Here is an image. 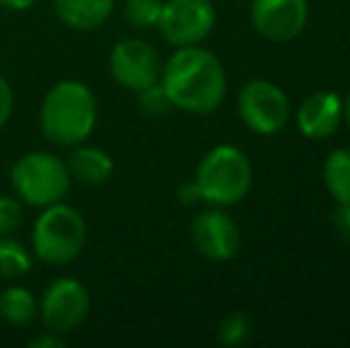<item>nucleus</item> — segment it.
I'll list each match as a JSON object with an SVG mask.
<instances>
[{
  "label": "nucleus",
  "mask_w": 350,
  "mask_h": 348,
  "mask_svg": "<svg viewBox=\"0 0 350 348\" xmlns=\"http://www.w3.org/2000/svg\"><path fill=\"white\" fill-rule=\"evenodd\" d=\"M67 170L70 176L77 179L79 184L86 186H100L115 172V163L112 158L98 146H72L70 155H67Z\"/></svg>",
  "instance_id": "nucleus-13"
},
{
  "label": "nucleus",
  "mask_w": 350,
  "mask_h": 348,
  "mask_svg": "<svg viewBox=\"0 0 350 348\" xmlns=\"http://www.w3.org/2000/svg\"><path fill=\"white\" fill-rule=\"evenodd\" d=\"M110 67L112 79L126 91L139 93L143 88L160 81L162 62L157 51L143 38H124L110 51Z\"/></svg>",
  "instance_id": "nucleus-9"
},
{
  "label": "nucleus",
  "mask_w": 350,
  "mask_h": 348,
  "mask_svg": "<svg viewBox=\"0 0 350 348\" xmlns=\"http://www.w3.org/2000/svg\"><path fill=\"white\" fill-rule=\"evenodd\" d=\"M33 267L27 246L10 237H0V279H19Z\"/></svg>",
  "instance_id": "nucleus-17"
},
{
  "label": "nucleus",
  "mask_w": 350,
  "mask_h": 348,
  "mask_svg": "<svg viewBox=\"0 0 350 348\" xmlns=\"http://www.w3.org/2000/svg\"><path fill=\"white\" fill-rule=\"evenodd\" d=\"M250 22L267 41L288 43L298 38L308 24V0H253Z\"/></svg>",
  "instance_id": "nucleus-11"
},
{
  "label": "nucleus",
  "mask_w": 350,
  "mask_h": 348,
  "mask_svg": "<svg viewBox=\"0 0 350 348\" xmlns=\"http://www.w3.org/2000/svg\"><path fill=\"white\" fill-rule=\"evenodd\" d=\"M0 317L12 327H27L38 317V301L27 286H8L0 293Z\"/></svg>",
  "instance_id": "nucleus-15"
},
{
  "label": "nucleus",
  "mask_w": 350,
  "mask_h": 348,
  "mask_svg": "<svg viewBox=\"0 0 350 348\" xmlns=\"http://www.w3.org/2000/svg\"><path fill=\"white\" fill-rule=\"evenodd\" d=\"M10 184L22 203L31 208H48V205L65 200L72 176L67 163L55 153L33 150V153L22 155L12 165Z\"/></svg>",
  "instance_id": "nucleus-5"
},
{
  "label": "nucleus",
  "mask_w": 350,
  "mask_h": 348,
  "mask_svg": "<svg viewBox=\"0 0 350 348\" xmlns=\"http://www.w3.org/2000/svg\"><path fill=\"white\" fill-rule=\"evenodd\" d=\"M162 3L165 0H126L124 17L134 29H152L160 22Z\"/></svg>",
  "instance_id": "nucleus-18"
},
{
  "label": "nucleus",
  "mask_w": 350,
  "mask_h": 348,
  "mask_svg": "<svg viewBox=\"0 0 350 348\" xmlns=\"http://www.w3.org/2000/svg\"><path fill=\"white\" fill-rule=\"evenodd\" d=\"M343 120H346V124H348V129H350V96L343 101Z\"/></svg>",
  "instance_id": "nucleus-27"
},
{
  "label": "nucleus",
  "mask_w": 350,
  "mask_h": 348,
  "mask_svg": "<svg viewBox=\"0 0 350 348\" xmlns=\"http://www.w3.org/2000/svg\"><path fill=\"white\" fill-rule=\"evenodd\" d=\"M324 186L338 205H350V148H336L324 163Z\"/></svg>",
  "instance_id": "nucleus-16"
},
{
  "label": "nucleus",
  "mask_w": 350,
  "mask_h": 348,
  "mask_svg": "<svg viewBox=\"0 0 350 348\" xmlns=\"http://www.w3.org/2000/svg\"><path fill=\"white\" fill-rule=\"evenodd\" d=\"M24 222V205L17 196H0V237L14 234Z\"/></svg>",
  "instance_id": "nucleus-20"
},
{
  "label": "nucleus",
  "mask_w": 350,
  "mask_h": 348,
  "mask_svg": "<svg viewBox=\"0 0 350 348\" xmlns=\"http://www.w3.org/2000/svg\"><path fill=\"white\" fill-rule=\"evenodd\" d=\"M160 84L172 107L191 115H210L226 96V72L208 48H176L160 70Z\"/></svg>",
  "instance_id": "nucleus-1"
},
{
  "label": "nucleus",
  "mask_w": 350,
  "mask_h": 348,
  "mask_svg": "<svg viewBox=\"0 0 350 348\" xmlns=\"http://www.w3.org/2000/svg\"><path fill=\"white\" fill-rule=\"evenodd\" d=\"M176 198H179L181 205H198V203H203V198H200V191H198V186H196V181H184V184L176 189Z\"/></svg>",
  "instance_id": "nucleus-24"
},
{
  "label": "nucleus",
  "mask_w": 350,
  "mask_h": 348,
  "mask_svg": "<svg viewBox=\"0 0 350 348\" xmlns=\"http://www.w3.org/2000/svg\"><path fill=\"white\" fill-rule=\"evenodd\" d=\"M136 96H139V107L150 117H160V115H165V112L172 110V103H170V98H167V93H165V88H162L160 81L152 84V86H148V88H143V91H139Z\"/></svg>",
  "instance_id": "nucleus-21"
},
{
  "label": "nucleus",
  "mask_w": 350,
  "mask_h": 348,
  "mask_svg": "<svg viewBox=\"0 0 350 348\" xmlns=\"http://www.w3.org/2000/svg\"><path fill=\"white\" fill-rule=\"evenodd\" d=\"M65 346H67L65 336L55 334V332H48V330L29 341V348H65Z\"/></svg>",
  "instance_id": "nucleus-23"
},
{
  "label": "nucleus",
  "mask_w": 350,
  "mask_h": 348,
  "mask_svg": "<svg viewBox=\"0 0 350 348\" xmlns=\"http://www.w3.org/2000/svg\"><path fill=\"white\" fill-rule=\"evenodd\" d=\"M343 120V98L334 91L310 93L295 112L298 131L310 141L329 139Z\"/></svg>",
  "instance_id": "nucleus-12"
},
{
  "label": "nucleus",
  "mask_w": 350,
  "mask_h": 348,
  "mask_svg": "<svg viewBox=\"0 0 350 348\" xmlns=\"http://www.w3.org/2000/svg\"><path fill=\"white\" fill-rule=\"evenodd\" d=\"M239 115L250 131L272 136L284 129L291 117L288 96L272 81L253 79L239 93Z\"/></svg>",
  "instance_id": "nucleus-8"
},
{
  "label": "nucleus",
  "mask_w": 350,
  "mask_h": 348,
  "mask_svg": "<svg viewBox=\"0 0 350 348\" xmlns=\"http://www.w3.org/2000/svg\"><path fill=\"white\" fill-rule=\"evenodd\" d=\"M38 122H41L43 136L53 146L72 148L83 144L98 124L96 93L83 81H57L43 98Z\"/></svg>",
  "instance_id": "nucleus-2"
},
{
  "label": "nucleus",
  "mask_w": 350,
  "mask_h": 348,
  "mask_svg": "<svg viewBox=\"0 0 350 348\" xmlns=\"http://www.w3.org/2000/svg\"><path fill=\"white\" fill-rule=\"evenodd\" d=\"M86 234V219L74 205L60 200L41 208L31 229L33 256L46 265H67L83 251Z\"/></svg>",
  "instance_id": "nucleus-4"
},
{
  "label": "nucleus",
  "mask_w": 350,
  "mask_h": 348,
  "mask_svg": "<svg viewBox=\"0 0 350 348\" xmlns=\"http://www.w3.org/2000/svg\"><path fill=\"white\" fill-rule=\"evenodd\" d=\"M334 224H336L343 241L350 246V205H338V210H334Z\"/></svg>",
  "instance_id": "nucleus-25"
},
{
  "label": "nucleus",
  "mask_w": 350,
  "mask_h": 348,
  "mask_svg": "<svg viewBox=\"0 0 350 348\" xmlns=\"http://www.w3.org/2000/svg\"><path fill=\"white\" fill-rule=\"evenodd\" d=\"M250 336V320L243 312H229L221 320L219 332H217V341L221 346H243Z\"/></svg>",
  "instance_id": "nucleus-19"
},
{
  "label": "nucleus",
  "mask_w": 350,
  "mask_h": 348,
  "mask_svg": "<svg viewBox=\"0 0 350 348\" xmlns=\"http://www.w3.org/2000/svg\"><path fill=\"white\" fill-rule=\"evenodd\" d=\"M191 241L196 251L212 263L234 260L241 251V229L219 208L203 210L191 222Z\"/></svg>",
  "instance_id": "nucleus-10"
},
{
  "label": "nucleus",
  "mask_w": 350,
  "mask_h": 348,
  "mask_svg": "<svg viewBox=\"0 0 350 348\" xmlns=\"http://www.w3.org/2000/svg\"><path fill=\"white\" fill-rule=\"evenodd\" d=\"M88 310H91L88 289L74 277L53 279L38 303V317L43 327L62 336L79 330L88 317Z\"/></svg>",
  "instance_id": "nucleus-6"
},
{
  "label": "nucleus",
  "mask_w": 350,
  "mask_h": 348,
  "mask_svg": "<svg viewBox=\"0 0 350 348\" xmlns=\"http://www.w3.org/2000/svg\"><path fill=\"white\" fill-rule=\"evenodd\" d=\"M217 10L210 0H165L160 12L162 38L174 48L198 46L212 34Z\"/></svg>",
  "instance_id": "nucleus-7"
},
{
  "label": "nucleus",
  "mask_w": 350,
  "mask_h": 348,
  "mask_svg": "<svg viewBox=\"0 0 350 348\" xmlns=\"http://www.w3.org/2000/svg\"><path fill=\"white\" fill-rule=\"evenodd\" d=\"M57 19L77 31L100 29L115 10V0H53Z\"/></svg>",
  "instance_id": "nucleus-14"
},
{
  "label": "nucleus",
  "mask_w": 350,
  "mask_h": 348,
  "mask_svg": "<svg viewBox=\"0 0 350 348\" xmlns=\"http://www.w3.org/2000/svg\"><path fill=\"white\" fill-rule=\"evenodd\" d=\"M203 203L229 208L248 196L253 184V168L248 155L236 146H217L203 160L193 176Z\"/></svg>",
  "instance_id": "nucleus-3"
},
{
  "label": "nucleus",
  "mask_w": 350,
  "mask_h": 348,
  "mask_svg": "<svg viewBox=\"0 0 350 348\" xmlns=\"http://www.w3.org/2000/svg\"><path fill=\"white\" fill-rule=\"evenodd\" d=\"M0 5H3L5 10H12V12H24V10L33 8L36 0H0Z\"/></svg>",
  "instance_id": "nucleus-26"
},
{
  "label": "nucleus",
  "mask_w": 350,
  "mask_h": 348,
  "mask_svg": "<svg viewBox=\"0 0 350 348\" xmlns=\"http://www.w3.org/2000/svg\"><path fill=\"white\" fill-rule=\"evenodd\" d=\"M12 110H14V93H12V86L10 81L0 75V129L10 122L12 117Z\"/></svg>",
  "instance_id": "nucleus-22"
}]
</instances>
